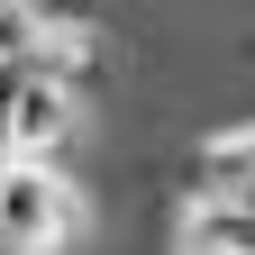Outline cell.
<instances>
[{"mask_svg":"<svg viewBox=\"0 0 255 255\" xmlns=\"http://www.w3.org/2000/svg\"><path fill=\"white\" fill-rule=\"evenodd\" d=\"M82 228H91V191L64 164H37V155L0 164V255H73Z\"/></svg>","mask_w":255,"mask_h":255,"instance_id":"6da1fadb","label":"cell"},{"mask_svg":"<svg viewBox=\"0 0 255 255\" xmlns=\"http://www.w3.org/2000/svg\"><path fill=\"white\" fill-rule=\"evenodd\" d=\"M82 146V91L55 82L46 64H9V101H0V155H37V164H73Z\"/></svg>","mask_w":255,"mask_h":255,"instance_id":"7a4b0ae2","label":"cell"},{"mask_svg":"<svg viewBox=\"0 0 255 255\" xmlns=\"http://www.w3.org/2000/svg\"><path fill=\"white\" fill-rule=\"evenodd\" d=\"M173 255H255V201H228V191H191Z\"/></svg>","mask_w":255,"mask_h":255,"instance_id":"3957f363","label":"cell"},{"mask_svg":"<svg viewBox=\"0 0 255 255\" xmlns=\"http://www.w3.org/2000/svg\"><path fill=\"white\" fill-rule=\"evenodd\" d=\"M37 27H101V0H27Z\"/></svg>","mask_w":255,"mask_h":255,"instance_id":"277c9868","label":"cell"}]
</instances>
